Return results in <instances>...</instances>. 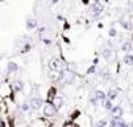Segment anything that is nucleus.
I'll return each instance as SVG.
<instances>
[{"mask_svg":"<svg viewBox=\"0 0 133 127\" xmlns=\"http://www.w3.org/2000/svg\"><path fill=\"white\" fill-rule=\"evenodd\" d=\"M12 89H13V92L15 93H20L24 90V82L23 81H15L12 83Z\"/></svg>","mask_w":133,"mask_h":127,"instance_id":"9d476101","label":"nucleus"},{"mask_svg":"<svg viewBox=\"0 0 133 127\" xmlns=\"http://www.w3.org/2000/svg\"><path fill=\"white\" fill-rule=\"evenodd\" d=\"M95 71H96V65H91L88 69H87V71H86V74H94Z\"/></svg>","mask_w":133,"mask_h":127,"instance_id":"412c9836","label":"nucleus"},{"mask_svg":"<svg viewBox=\"0 0 133 127\" xmlns=\"http://www.w3.org/2000/svg\"><path fill=\"white\" fill-rule=\"evenodd\" d=\"M107 119H100L96 122V124H95V127H107Z\"/></svg>","mask_w":133,"mask_h":127,"instance_id":"a211bd4d","label":"nucleus"},{"mask_svg":"<svg viewBox=\"0 0 133 127\" xmlns=\"http://www.w3.org/2000/svg\"><path fill=\"white\" fill-rule=\"evenodd\" d=\"M55 111H57V108L53 106V103H46V105H44V115H45V117H48V118L54 117Z\"/></svg>","mask_w":133,"mask_h":127,"instance_id":"7ed1b4c3","label":"nucleus"},{"mask_svg":"<svg viewBox=\"0 0 133 127\" xmlns=\"http://www.w3.org/2000/svg\"><path fill=\"white\" fill-rule=\"evenodd\" d=\"M18 70V65L16 64V62H8V65H7V71L11 74V73H16V71Z\"/></svg>","mask_w":133,"mask_h":127,"instance_id":"9b49d317","label":"nucleus"},{"mask_svg":"<svg viewBox=\"0 0 133 127\" xmlns=\"http://www.w3.org/2000/svg\"><path fill=\"white\" fill-rule=\"evenodd\" d=\"M128 127H133V123H130V124H128Z\"/></svg>","mask_w":133,"mask_h":127,"instance_id":"cd10ccee","label":"nucleus"},{"mask_svg":"<svg viewBox=\"0 0 133 127\" xmlns=\"http://www.w3.org/2000/svg\"><path fill=\"white\" fill-rule=\"evenodd\" d=\"M130 5H132V7H133V2H132V3H130Z\"/></svg>","mask_w":133,"mask_h":127,"instance_id":"c85d7f7f","label":"nucleus"},{"mask_svg":"<svg viewBox=\"0 0 133 127\" xmlns=\"http://www.w3.org/2000/svg\"><path fill=\"white\" fill-rule=\"evenodd\" d=\"M120 25L125 29V31H128V32H130L132 29H133V24H132V21L130 20H127V19H120Z\"/></svg>","mask_w":133,"mask_h":127,"instance_id":"1a4fd4ad","label":"nucleus"},{"mask_svg":"<svg viewBox=\"0 0 133 127\" xmlns=\"http://www.w3.org/2000/svg\"><path fill=\"white\" fill-rule=\"evenodd\" d=\"M46 27H40L38 28V36H40V39H44V36H45V33H46Z\"/></svg>","mask_w":133,"mask_h":127,"instance_id":"6ab92c4d","label":"nucleus"},{"mask_svg":"<svg viewBox=\"0 0 133 127\" xmlns=\"http://www.w3.org/2000/svg\"><path fill=\"white\" fill-rule=\"evenodd\" d=\"M119 122H120V120H116V119H113V118H112V119L109 120V127H116Z\"/></svg>","mask_w":133,"mask_h":127,"instance_id":"393cba45","label":"nucleus"},{"mask_svg":"<svg viewBox=\"0 0 133 127\" xmlns=\"http://www.w3.org/2000/svg\"><path fill=\"white\" fill-rule=\"evenodd\" d=\"M42 106H44V102H42L41 98H38V97L32 98V101H30V107L33 108V110H40Z\"/></svg>","mask_w":133,"mask_h":127,"instance_id":"20e7f679","label":"nucleus"},{"mask_svg":"<svg viewBox=\"0 0 133 127\" xmlns=\"http://www.w3.org/2000/svg\"><path fill=\"white\" fill-rule=\"evenodd\" d=\"M116 127H128V124H127L124 120H120V122L117 123V126H116Z\"/></svg>","mask_w":133,"mask_h":127,"instance_id":"bb28decb","label":"nucleus"},{"mask_svg":"<svg viewBox=\"0 0 133 127\" xmlns=\"http://www.w3.org/2000/svg\"><path fill=\"white\" fill-rule=\"evenodd\" d=\"M103 106H104V108H105V110H107V111H111V110H112V108H113V107H115V106H113V105H112V101H109V99H107V101H105V102L103 103Z\"/></svg>","mask_w":133,"mask_h":127,"instance_id":"f3484780","label":"nucleus"},{"mask_svg":"<svg viewBox=\"0 0 133 127\" xmlns=\"http://www.w3.org/2000/svg\"><path fill=\"white\" fill-rule=\"evenodd\" d=\"M49 68L53 73H58L62 70H69V65L65 64L61 58H51L49 61Z\"/></svg>","mask_w":133,"mask_h":127,"instance_id":"f257e3e1","label":"nucleus"},{"mask_svg":"<svg viewBox=\"0 0 133 127\" xmlns=\"http://www.w3.org/2000/svg\"><path fill=\"white\" fill-rule=\"evenodd\" d=\"M51 103H53V106L57 108V110H58V108H61L63 106V98L61 95H54V98L51 99Z\"/></svg>","mask_w":133,"mask_h":127,"instance_id":"0eeeda50","label":"nucleus"},{"mask_svg":"<svg viewBox=\"0 0 133 127\" xmlns=\"http://www.w3.org/2000/svg\"><path fill=\"white\" fill-rule=\"evenodd\" d=\"M26 29L28 31H33V29H36L37 28V24H38V23H37V20L34 19V17H28V19H26Z\"/></svg>","mask_w":133,"mask_h":127,"instance_id":"6e6552de","label":"nucleus"},{"mask_svg":"<svg viewBox=\"0 0 133 127\" xmlns=\"http://www.w3.org/2000/svg\"><path fill=\"white\" fill-rule=\"evenodd\" d=\"M32 49V44L30 43H23V48H21V53H28Z\"/></svg>","mask_w":133,"mask_h":127,"instance_id":"dca6fc26","label":"nucleus"},{"mask_svg":"<svg viewBox=\"0 0 133 127\" xmlns=\"http://www.w3.org/2000/svg\"><path fill=\"white\" fill-rule=\"evenodd\" d=\"M30 103H23L21 106H20V110L21 111H28V110H30Z\"/></svg>","mask_w":133,"mask_h":127,"instance_id":"aec40b11","label":"nucleus"},{"mask_svg":"<svg viewBox=\"0 0 133 127\" xmlns=\"http://www.w3.org/2000/svg\"><path fill=\"white\" fill-rule=\"evenodd\" d=\"M111 114H112V117H121V114H123L121 106H115V107L111 110Z\"/></svg>","mask_w":133,"mask_h":127,"instance_id":"ddd939ff","label":"nucleus"},{"mask_svg":"<svg viewBox=\"0 0 133 127\" xmlns=\"http://www.w3.org/2000/svg\"><path fill=\"white\" fill-rule=\"evenodd\" d=\"M90 103H91L92 106H98V105H99V101H98L96 98H95V97L92 95V97L90 98Z\"/></svg>","mask_w":133,"mask_h":127,"instance_id":"5701e85b","label":"nucleus"},{"mask_svg":"<svg viewBox=\"0 0 133 127\" xmlns=\"http://www.w3.org/2000/svg\"><path fill=\"white\" fill-rule=\"evenodd\" d=\"M117 94H119V89H109V92L107 93V97L109 101H113L117 98Z\"/></svg>","mask_w":133,"mask_h":127,"instance_id":"f8f14e48","label":"nucleus"},{"mask_svg":"<svg viewBox=\"0 0 133 127\" xmlns=\"http://www.w3.org/2000/svg\"><path fill=\"white\" fill-rule=\"evenodd\" d=\"M112 49L111 48H108V46H103L102 48V56H103V58L105 60V61H109L111 58H112Z\"/></svg>","mask_w":133,"mask_h":127,"instance_id":"423d86ee","label":"nucleus"},{"mask_svg":"<svg viewBox=\"0 0 133 127\" xmlns=\"http://www.w3.org/2000/svg\"><path fill=\"white\" fill-rule=\"evenodd\" d=\"M94 97L96 98L99 102H105L107 99H108V97H107V94L103 92V90H95V93H94Z\"/></svg>","mask_w":133,"mask_h":127,"instance_id":"39448f33","label":"nucleus"},{"mask_svg":"<svg viewBox=\"0 0 133 127\" xmlns=\"http://www.w3.org/2000/svg\"><path fill=\"white\" fill-rule=\"evenodd\" d=\"M132 46H133V45H132L130 41H125V43H123V45H121V50L128 54V53L132 50Z\"/></svg>","mask_w":133,"mask_h":127,"instance_id":"2eb2a0df","label":"nucleus"},{"mask_svg":"<svg viewBox=\"0 0 133 127\" xmlns=\"http://www.w3.org/2000/svg\"><path fill=\"white\" fill-rule=\"evenodd\" d=\"M102 77H103L104 81H109V80H111V73H109V71H107V73H103Z\"/></svg>","mask_w":133,"mask_h":127,"instance_id":"b1692460","label":"nucleus"},{"mask_svg":"<svg viewBox=\"0 0 133 127\" xmlns=\"http://www.w3.org/2000/svg\"><path fill=\"white\" fill-rule=\"evenodd\" d=\"M108 34H109V37H116V36H117V31L115 28H109Z\"/></svg>","mask_w":133,"mask_h":127,"instance_id":"4be33fe9","label":"nucleus"},{"mask_svg":"<svg viewBox=\"0 0 133 127\" xmlns=\"http://www.w3.org/2000/svg\"><path fill=\"white\" fill-rule=\"evenodd\" d=\"M41 41H42V43H44L45 45H50V44L53 43V41H51L50 39H41Z\"/></svg>","mask_w":133,"mask_h":127,"instance_id":"a878e982","label":"nucleus"},{"mask_svg":"<svg viewBox=\"0 0 133 127\" xmlns=\"http://www.w3.org/2000/svg\"><path fill=\"white\" fill-rule=\"evenodd\" d=\"M103 11H104V7L100 2H94L90 7V13L92 16L94 20H98L99 17L103 15Z\"/></svg>","mask_w":133,"mask_h":127,"instance_id":"f03ea898","label":"nucleus"},{"mask_svg":"<svg viewBox=\"0 0 133 127\" xmlns=\"http://www.w3.org/2000/svg\"><path fill=\"white\" fill-rule=\"evenodd\" d=\"M123 61H124V64L125 65H128V66H133V54H125L124 56V58H123Z\"/></svg>","mask_w":133,"mask_h":127,"instance_id":"4468645a","label":"nucleus"}]
</instances>
